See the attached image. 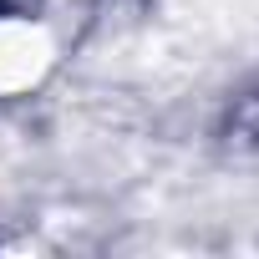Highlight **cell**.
<instances>
[{"label":"cell","mask_w":259,"mask_h":259,"mask_svg":"<svg viewBox=\"0 0 259 259\" xmlns=\"http://www.w3.org/2000/svg\"><path fill=\"white\" fill-rule=\"evenodd\" d=\"M76 0H0V92L31 87L56 61L61 16H71Z\"/></svg>","instance_id":"obj_1"}]
</instances>
